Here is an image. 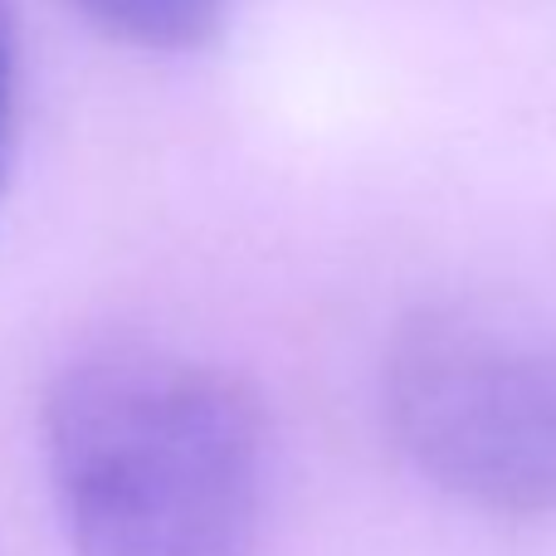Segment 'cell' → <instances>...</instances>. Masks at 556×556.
I'll return each instance as SVG.
<instances>
[{
  "label": "cell",
  "instance_id": "4",
  "mask_svg": "<svg viewBox=\"0 0 556 556\" xmlns=\"http://www.w3.org/2000/svg\"><path fill=\"white\" fill-rule=\"evenodd\" d=\"M15 127H20V29L10 0H0V195H5L10 162H15Z\"/></svg>",
  "mask_w": 556,
  "mask_h": 556
},
{
  "label": "cell",
  "instance_id": "2",
  "mask_svg": "<svg viewBox=\"0 0 556 556\" xmlns=\"http://www.w3.org/2000/svg\"><path fill=\"white\" fill-rule=\"evenodd\" d=\"M381 430L434 493L489 518H556V323L444 298L395 323Z\"/></svg>",
  "mask_w": 556,
  "mask_h": 556
},
{
  "label": "cell",
  "instance_id": "3",
  "mask_svg": "<svg viewBox=\"0 0 556 556\" xmlns=\"http://www.w3.org/2000/svg\"><path fill=\"white\" fill-rule=\"evenodd\" d=\"M93 29L142 54H201L225 35L235 0H68Z\"/></svg>",
  "mask_w": 556,
  "mask_h": 556
},
{
  "label": "cell",
  "instance_id": "1",
  "mask_svg": "<svg viewBox=\"0 0 556 556\" xmlns=\"http://www.w3.org/2000/svg\"><path fill=\"white\" fill-rule=\"evenodd\" d=\"M39 450L74 556H254L274 503V420L211 356L103 342L39 405Z\"/></svg>",
  "mask_w": 556,
  "mask_h": 556
}]
</instances>
